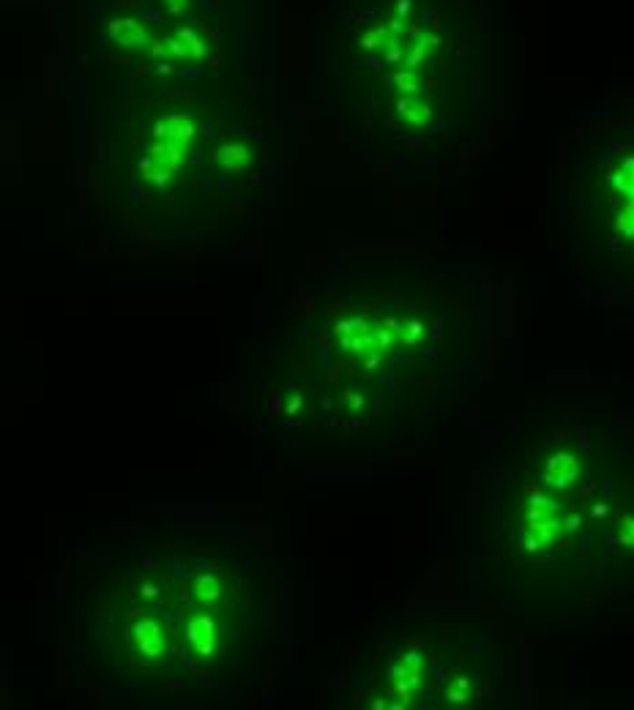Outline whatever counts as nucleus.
I'll list each match as a JSON object with an SVG mask.
<instances>
[{"mask_svg":"<svg viewBox=\"0 0 634 710\" xmlns=\"http://www.w3.org/2000/svg\"><path fill=\"white\" fill-rule=\"evenodd\" d=\"M487 314L465 268L377 260L323 270L293 306L295 380L328 435H386L470 366Z\"/></svg>","mask_w":634,"mask_h":710,"instance_id":"obj_2","label":"nucleus"},{"mask_svg":"<svg viewBox=\"0 0 634 710\" xmlns=\"http://www.w3.org/2000/svg\"><path fill=\"white\" fill-rule=\"evenodd\" d=\"M632 115L604 112L577 126L560 164L563 230L574 260L599 282L632 279Z\"/></svg>","mask_w":634,"mask_h":710,"instance_id":"obj_5","label":"nucleus"},{"mask_svg":"<svg viewBox=\"0 0 634 710\" xmlns=\"http://www.w3.org/2000/svg\"><path fill=\"white\" fill-rule=\"evenodd\" d=\"M514 487L517 569H590V555L607 541L612 517H624L618 481L583 448L558 443L536 453L533 467Z\"/></svg>","mask_w":634,"mask_h":710,"instance_id":"obj_4","label":"nucleus"},{"mask_svg":"<svg viewBox=\"0 0 634 710\" xmlns=\"http://www.w3.org/2000/svg\"><path fill=\"white\" fill-rule=\"evenodd\" d=\"M88 44L142 90L238 96L271 63L276 0H93Z\"/></svg>","mask_w":634,"mask_h":710,"instance_id":"obj_3","label":"nucleus"},{"mask_svg":"<svg viewBox=\"0 0 634 710\" xmlns=\"http://www.w3.org/2000/svg\"><path fill=\"white\" fill-rule=\"evenodd\" d=\"M317 98L369 164L440 175L495 129L511 0H304Z\"/></svg>","mask_w":634,"mask_h":710,"instance_id":"obj_1","label":"nucleus"}]
</instances>
